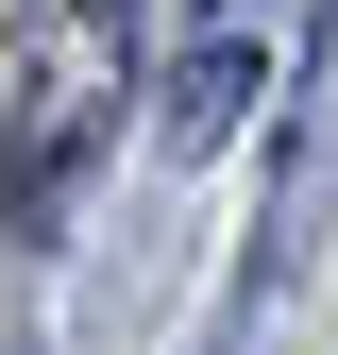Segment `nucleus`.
Masks as SVG:
<instances>
[{
  "label": "nucleus",
  "instance_id": "obj_1",
  "mask_svg": "<svg viewBox=\"0 0 338 355\" xmlns=\"http://www.w3.org/2000/svg\"><path fill=\"white\" fill-rule=\"evenodd\" d=\"M237 102H254V51L220 34V51L186 68V119H169V136H186V153H220V136H237Z\"/></svg>",
  "mask_w": 338,
  "mask_h": 355
}]
</instances>
